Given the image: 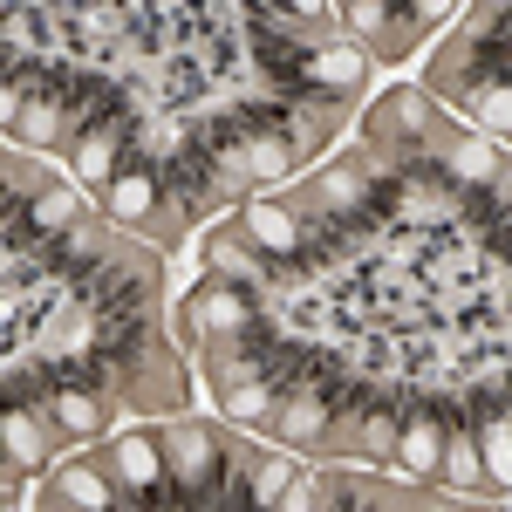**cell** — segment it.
Wrapping results in <instances>:
<instances>
[{"instance_id": "2", "label": "cell", "mask_w": 512, "mask_h": 512, "mask_svg": "<svg viewBox=\"0 0 512 512\" xmlns=\"http://www.w3.org/2000/svg\"><path fill=\"white\" fill-rule=\"evenodd\" d=\"M233 226L246 233V246H253V253H260L267 267H287L294 253H308V246H315V226H308V219H301V212H294V205H287L280 192L246 198Z\"/></svg>"}, {"instance_id": "8", "label": "cell", "mask_w": 512, "mask_h": 512, "mask_svg": "<svg viewBox=\"0 0 512 512\" xmlns=\"http://www.w3.org/2000/svg\"><path fill=\"white\" fill-rule=\"evenodd\" d=\"M110 472H117L123 492L151 499L158 485H171V465H164V437L158 431H123L117 451H110Z\"/></svg>"}, {"instance_id": "11", "label": "cell", "mask_w": 512, "mask_h": 512, "mask_svg": "<svg viewBox=\"0 0 512 512\" xmlns=\"http://www.w3.org/2000/svg\"><path fill=\"white\" fill-rule=\"evenodd\" d=\"M41 410H48V424H55L62 437H76V451L110 431V403H103L96 390H55Z\"/></svg>"}, {"instance_id": "7", "label": "cell", "mask_w": 512, "mask_h": 512, "mask_svg": "<svg viewBox=\"0 0 512 512\" xmlns=\"http://www.w3.org/2000/svg\"><path fill=\"white\" fill-rule=\"evenodd\" d=\"M437 485L451 499H492V478H485V458H478V431H472V410L458 403L451 417V437H444V465H437Z\"/></svg>"}, {"instance_id": "12", "label": "cell", "mask_w": 512, "mask_h": 512, "mask_svg": "<svg viewBox=\"0 0 512 512\" xmlns=\"http://www.w3.org/2000/svg\"><path fill=\"white\" fill-rule=\"evenodd\" d=\"M0 437H7V465H14V472L48 465V410H35V403H7Z\"/></svg>"}, {"instance_id": "6", "label": "cell", "mask_w": 512, "mask_h": 512, "mask_svg": "<svg viewBox=\"0 0 512 512\" xmlns=\"http://www.w3.org/2000/svg\"><path fill=\"white\" fill-rule=\"evenodd\" d=\"M48 492H55V499H62V506L69 512H123L117 506V472H110V458H62V465H55V472H48Z\"/></svg>"}, {"instance_id": "10", "label": "cell", "mask_w": 512, "mask_h": 512, "mask_svg": "<svg viewBox=\"0 0 512 512\" xmlns=\"http://www.w3.org/2000/svg\"><path fill=\"white\" fill-rule=\"evenodd\" d=\"M465 117L478 123V137H492V144H512V69H492V76H478L465 89V103H458Z\"/></svg>"}, {"instance_id": "1", "label": "cell", "mask_w": 512, "mask_h": 512, "mask_svg": "<svg viewBox=\"0 0 512 512\" xmlns=\"http://www.w3.org/2000/svg\"><path fill=\"white\" fill-rule=\"evenodd\" d=\"M260 315H267V294H253V287H239V280H219V274H205L192 287V301H185V328H192L198 349L239 342Z\"/></svg>"}, {"instance_id": "5", "label": "cell", "mask_w": 512, "mask_h": 512, "mask_svg": "<svg viewBox=\"0 0 512 512\" xmlns=\"http://www.w3.org/2000/svg\"><path fill=\"white\" fill-rule=\"evenodd\" d=\"M342 424V383H321V390H287L274 417V437L287 451H321Z\"/></svg>"}, {"instance_id": "4", "label": "cell", "mask_w": 512, "mask_h": 512, "mask_svg": "<svg viewBox=\"0 0 512 512\" xmlns=\"http://www.w3.org/2000/svg\"><path fill=\"white\" fill-rule=\"evenodd\" d=\"M164 171L151 158H130L117 171V185H110V192L96 198V205H103V219H110V226H123V233H151V226H158V212H164Z\"/></svg>"}, {"instance_id": "9", "label": "cell", "mask_w": 512, "mask_h": 512, "mask_svg": "<svg viewBox=\"0 0 512 512\" xmlns=\"http://www.w3.org/2000/svg\"><path fill=\"white\" fill-rule=\"evenodd\" d=\"M287 117H294V110H287ZM287 117L246 137V178H253V185H287V178H294V171L308 164V151L294 144V130H287Z\"/></svg>"}, {"instance_id": "3", "label": "cell", "mask_w": 512, "mask_h": 512, "mask_svg": "<svg viewBox=\"0 0 512 512\" xmlns=\"http://www.w3.org/2000/svg\"><path fill=\"white\" fill-rule=\"evenodd\" d=\"M342 35L369 55V62H396V55H410L417 41L431 35L424 21H417V7H383V0H349L342 7Z\"/></svg>"}]
</instances>
